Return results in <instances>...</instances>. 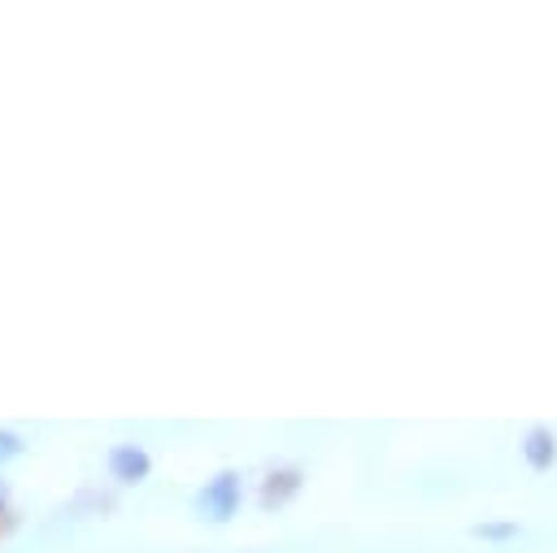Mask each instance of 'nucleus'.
Here are the masks:
<instances>
[{"label": "nucleus", "instance_id": "obj_1", "mask_svg": "<svg viewBox=\"0 0 557 553\" xmlns=\"http://www.w3.org/2000/svg\"><path fill=\"white\" fill-rule=\"evenodd\" d=\"M235 505H239V475H235V470L213 475V479L205 483V492H200V514L213 518V523H226V518L235 514Z\"/></svg>", "mask_w": 557, "mask_h": 553}, {"label": "nucleus", "instance_id": "obj_4", "mask_svg": "<svg viewBox=\"0 0 557 553\" xmlns=\"http://www.w3.org/2000/svg\"><path fill=\"white\" fill-rule=\"evenodd\" d=\"M296 488H300V475H296V470H278V475H270V479H265L261 501H265V505H283Z\"/></svg>", "mask_w": 557, "mask_h": 553}, {"label": "nucleus", "instance_id": "obj_2", "mask_svg": "<svg viewBox=\"0 0 557 553\" xmlns=\"http://www.w3.org/2000/svg\"><path fill=\"white\" fill-rule=\"evenodd\" d=\"M109 470H113V479H122V483H139V479H148L152 457H148L139 444H117V448L109 453Z\"/></svg>", "mask_w": 557, "mask_h": 553}, {"label": "nucleus", "instance_id": "obj_5", "mask_svg": "<svg viewBox=\"0 0 557 553\" xmlns=\"http://www.w3.org/2000/svg\"><path fill=\"white\" fill-rule=\"evenodd\" d=\"M22 453V440L13 435V431H0V462H9V457H17Z\"/></svg>", "mask_w": 557, "mask_h": 553}, {"label": "nucleus", "instance_id": "obj_3", "mask_svg": "<svg viewBox=\"0 0 557 553\" xmlns=\"http://www.w3.org/2000/svg\"><path fill=\"white\" fill-rule=\"evenodd\" d=\"M522 453H527V462H531L535 470H548V466H553V457H557V444H553V431H544V427H535V431L527 435V444H522Z\"/></svg>", "mask_w": 557, "mask_h": 553}]
</instances>
